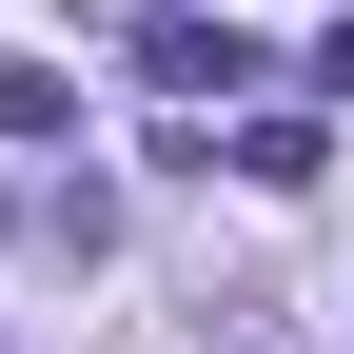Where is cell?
I'll return each instance as SVG.
<instances>
[{"mask_svg": "<svg viewBox=\"0 0 354 354\" xmlns=\"http://www.w3.org/2000/svg\"><path fill=\"white\" fill-rule=\"evenodd\" d=\"M138 79H158V99H236L256 39H236V20H138Z\"/></svg>", "mask_w": 354, "mask_h": 354, "instance_id": "obj_1", "label": "cell"}, {"mask_svg": "<svg viewBox=\"0 0 354 354\" xmlns=\"http://www.w3.org/2000/svg\"><path fill=\"white\" fill-rule=\"evenodd\" d=\"M0 138H79V79L39 59V39H0Z\"/></svg>", "mask_w": 354, "mask_h": 354, "instance_id": "obj_2", "label": "cell"}, {"mask_svg": "<svg viewBox=\"0 0 354 354\" xmlns=\"http://www.w3.org/2000/svg\"><path fill=\"white\" fill-rule=\"evenodd\" d=\"M315 158H335V138H315V118H295V99H276V118H236V177H256V197H295V177H315Z\"/></svg>", "mask_w": 354, "mask_h": 354, "instance_id": "obj_3", "label": "cell"}, {"mask_svg": "<svg viewBox=\"0 0 354 354\" xmlns=\"http://www.w3.org/2000/svg\"><path fill=\"white\" fill-rule=\"evenodd\" d=\"M315 99H354V20H335V39H315Z\"/></svg>", "mask_w": 354, "mask_h": 354, "instance_id": "obj_4", "label": "cell"}, {"mask_svg": "<svg viewBox=\"0 0 354 354\" xmlns=\"http://www.w3.org/2000/svg\"><path fill=\"white\" fill-rule=\"evenodd\" d=\"M0 236H20V197H0Z\"/></svg>", "mask_w": 354, "mask_h": 354, "instance_id": "obj_5", "label": "cell"}]
</instances>
